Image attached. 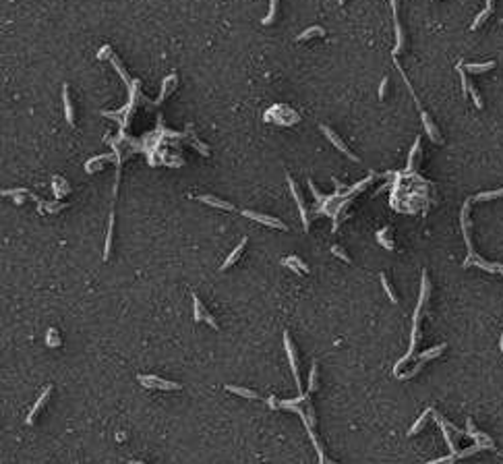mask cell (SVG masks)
I'll return each mask as SVG.
<instances>
[{"instance_id":"obj_28","label":"cell","mask_w":503,"mask_h":464,"mask_svg":"<svg viewBox=\"0 0 503 464\" xmlns=\"http://www.w3.org/2000/svg\"><path fill=\"white\" fill-rule=\"evenodd\" d=\"M429 415H431V411H425V413L421 415V419H418V421L410 427V431H408V435H414V433H418V429L425 425V421H427V417H429Z\"/></svg>"},{"instance_id":"obj_15","label":"cell","mask_w":503,"mask_h":464,"mask_svg":"<svg viewBox=\"0 0 503 464\" xmlns=\"http://www.w3.org/2000/svg\"><path fill=\"white\" fill-rule=\"evenodd\" d=\"M466 73H472V75H483L491 69H495V60H489V63H483V65H477V63H470V65H464Z\"/></svg>"},{"instance_id":"obj_21","label":"cell","mask_w":503,"mask_h":464,"mask_svg":"<svg viewBox=\"0 0 503 464\" xmlns=\"http://www.w3.org/2000/svg\"><path fill=\"white\" fill-rule=\"evenodd\" d=\"M110 63H112V67L116 69V73H118V75H120V77H122L124 81H127V85H133V81L129 79V75L124 73V67H122V63H120V58H118V56H116L114 52L110 54Z\"/></svg>"},{"instance_id":"obj_4","label":"cell","mask_w":503,"mask_h":464,"mask_svg":"<svg viewBox=\"0 0 503 464\" xmlns=\"http://www.w3.org/2000/svg\"><path fill=\"white\" fill-rule=\"evenodd\" d=\"M242 215H246V218L255 220V222H261L269 228H280V230H288V226L282 222L280 218H275V215H265V213H257V211H250V209H242Z\"/></svg>"},{"instance_id":"obj_13","label":"cell","mask_w":503,"mask_h":464,"mask_svg":"<svg viewBox=\"0 0 503 464\" xmlns=\"http://www.w3.org/2000/svg\"><path fill=\"white\" fill-rule=\"evenodd\" d=\"M201 203H207V205H211V207H217V209H226V211H232L234 209V205L232 203H228V201H224V199H219V197H213V195H201V197H197Z\"/></svg>"},{"instance_id":"obj_16","label":"cell","mask_w":503,"mask_h":464,"mask_svg":"<svg viewBox=\"0 0 503 464\" xmlns=\"http://www.w3.org/2000/svg\"><path fill=\"white\" fill-rule=\"evenodd\" d=\"M110 160H114V156L112 153H104V156H98V158H93V160H89L87 162V166H85V170L87 172H93V170H102L104 166V162H110Z\"/></svg>"},{"instance_id":"obj_7","label":"cell","mask_w":503,"mask_h":464,"mask_svg":"<svg viewBox=\"0 0 503 464\" xmlns=\"http://www.w3.org/2000/svg\"><path fill=\"white\" fill-rule=\"evenodd\" d=\"M319 129H321V131H323V135H325V137H327V139H329V141H331V143H333V145H336V147H338V149H340L342 153H346V156H348V158H350L352 162H360V158H358V156H354V153H352V151L348 149V145H346V143H344V141H342V139H340V137H338V135H336V133H333V131H331L329 127H325V125H319Z\"/></svg>"},{"instance_id":"obj_2","label":"cell","mask_w":503,"mask_h":464,"mask_svg":"<svg viewBox=\"0 0 503 464\" xmlns=\"http://www.w3.org/2000/svg\"><path fill=\"white\" fill-rule=\"evenodd\" d=\"M427 298H429V276H427V271H425V274H423L421 301H418V305H416V311H414V317H412V340H410V350H408V352L398 361V365H394V371H398L408 359L412 357V350H414V346H416V342H418V321H421V313H423V307H425Z\"/></svg>"},{"instance_id":"obj_44","label":"cell","mask_w":503,"mask_h":464,"mask_svg":"<svg viewBox=\"0 0 503 464\" xmlns=\"http://www.w3.org/2000/svg\"><path fill=\"white\" fill-rule=\"evenodd\" d=\"M131 464H141V462H131Z\"/></svg>"},{"instance_id":"obj_1","label":"cell","mask_w":503,"mask_h":464,"mask_svg":"<svg viewBox=\"0 0 503 464\" xmlns=\"http://www.w3.org/2000/svg\"><path fill=\"white\" fill-rule=\"evenodd\" d=\"M470 203H472V199H466L464 205H462V213H460V224H462V232H464V240H466V247H468V257L464 259V267H470V265H479L483 267L485 271H499L503 276V263H491V261H485L479 253H474L472 249V240H470V232H468V209H470Z\"/></svg>"},{"instance_id":"obj_29","label":"cell","mask_w":503,"mask_h":464,"mask_svg":"<svg viewBox=\"0 0 503 464\" xmlns=\"http://www.w3.org/2000/svg\"><path fill=\"white\" fill-rule=\"evenodd\" d=\"M481 450H485V446H470V448H466L464 452H458L456 454V458H468V456H472V454H477V452H481Z\"/></svg>"},{"instance_id":"obj_5","label":"cell","mask_w":503,"mask_h":464,"mask_svg":"<svg viewBox=\"0 0 503 464\" xmlns=\"http://www.w3.org/2000/svg\"><path fill=\"white\" fill-rule=\"evenodd\" d=\"M137 379L141 381V386H147V388H160V390H180L182 388L178 381H168L158 375H139Z\"/></svg>"},{"instance_id":"obj_6","label":"cell","mask_w":503,"mask_h":464,"mask_svg":"<svg viewBox=\"0 0 503 464\" xmlns=\"http://www.w3.org/2000/svg\"><path fill=\"white\" fill-rule=\"evenodd\" d=\"M392 3V11H394V25H396V48L392 50L394 56H398L404 48V32H402V25H400V17H398V11H400V3L398 0H389Z\"/></svg>"},{"instance_id":"obj_40","label":"cell","mask_w":503,"mask_h":464,"mask_svg":"<svg viewBox=\"0 0 503 464\" xmlns=\"http://www.w3.org/2000/svg\"><path fill=\"white\" fill-rule=\"evenodd\" d=\"M454 460H458L456 454H452V456H448V458H441V460H435V462H429V464H452Z\"/></svg>"},{"instance_id":"obj_32","label":"cell","mask_w":503,"mask_h":464,"mask_svg":"<svg viewBox=\"0 0 503 464\" xmlns=\"http://www.w3.org/2000/svg\"><path fill=\"white\" fill-rule=\"evenodd\" d=\"M331 253H333L336 257H340V259H344L346 263H350V261H352V259L348 257V253H346V251L342 249V247H338V244H333V247H331Z\"/></svg>"},{"instance_id":"obj_38","label":"cell","mask_w":503,"mask_h":464,"mask_svg":"<svg viewBox=\"0 0 503 464\" xmlns=\"http://www.w3.org/2000/svg\"><path fill=\"white\" fill-rule=\"evenodd\" d=\"M290 259H292V261H294V263L298 265V267H300V271H302V274H306V271H309V265H306V263H304V261H302L300 257H296V255H292Z\"/></svg>"},{"instance_id":"obj_39","label":"cell","mask_w":503,"mask_h":464,"mask_svg":"<svg viewBox=\"0 0 503 464\" xmlns=\"http://www.w3.org/2000/svg\"><path fill=\"white\" fill-rule=\"evenodd\" d=\"M387 83H389V79H387V77H383V79H381V85H379V98H381V100L385 98V91H387Z\"/></svg>"},{"instance_id":"obj_27","label":"cell","mask_w":503,"mask_h":464,"mask_svg":"<svg viewBox=\"0 0 503 464\" xmlns=\"http://www.w3.org/2000/svg\"><path fill=\"white\" fill-rule=\"evenodd\" d=\"M317 390V363L311 365V373H309V394Z\"/></svg>"},{"instance_id":"obj_23","label":"cell","mask_w":503,"mask_h":464,"mask_svg":"<svg viewBox=\"0 0 503 464\" xmlns=\"http://www.w3.org/2000/svg\"><path fill=\"white\" fill-rule=\"evenodd\" d=\"M443 348H445V344H443V346H435V348H431V350H425V352L418 354V361H423V363H425V361H431V359H435V357L441 354Z\"/></svg>"},{"instance_id":"obj_26","label":"cell","mask_w":503,"mask_h":464,"mask_svg":"<svg viewBox=\"0 0 503 464\" xmlns=\"http://www.w3.org/2000/svg\"><path fill=\"white\" fill-rule=\"evenodd\" d=\"M67 207V203H58V201H50V203H42L40 201V211H50V213H56V211H60V209H65Z\"/></svg>"},{"instance_id":"obj_43","label":"cell","mask_w":503,"mask_h":464,"mask_svg":"<svg viewBox=\"0 0 503 464\" xmlns=\"http://www.w3.org/2000/svg\"><path fill=\"white\" fill-rule=\"evenodd\" d=\"M338 3H340V5H344V3H346V0H338Z\"/></svg>"},{"instance_id":"obj_34","label":"cell","mask_w":503,"mask_h":464,"mask_svg":"<svg viewBox=\"0 0 503 464\" xmlns=\"http://www.w3.org/2000/svg\"><path fill=\"white\" fill-rule=\"evenodd\" d=\"M191 143H193V145H195V147L199 149V153H201V156H209V147H207V145H205L203 141H199L197 137H193V139H191Z\"/></svg>"},{"instance_id":"obj_41","label":"cell","mask_w":503,"mask_h":464,"mask_svg":"<svg viewBox=\"0 0 503 464\" xmlns=\"http://www.w3.org/2000/svg\"><path fill=\"white\" fill-rule=\"evenodd\" d=\"M13 197H15V203H17V205L23 203V197H21V195H13Z\"/></svg>"},{"instance_id":"obj_36","label":"cell","mask_w":503,"mask_h":464,"mask_svg":"<svg viewBox=\"0 0 503 464\" xmlns=\"http://www.w3.org/2000/svg\"><path fill=\"white\" fill-rule=\"evenodd\" d=\"M48 344H50V346H58V344H60V340L56 338V330H54V327L48 330Z\"/></svg>"},{"instance_id":"obj_25","label":"cell","mask_w":503,"mask_h":464,"mask_svg":"<svg viewBox=\"0 0 503 464\" xmlns=\"http://www.w3.org/2000/svg\"><path fill=\"white\" fill-rule=\"evenodd\" d=\"M458 73H460V81H462V91H464V98L470 94V81H468V75H466V69L464 65H458Z\"/></svg>"},{"instance_id":"obj_17","label":"cell","mask_w":503,"mask_h":464,"mask_svg":"<svg viewBox=\"0 0 503 464\" xmlns=\"http://www.w3.org/2000/svg\"><path fill=\"white\" fill-rule=\"evenodd\" d=\"M228 392L236 394V396H242V398H248V400H259V394L255 390H248V388H238V386H226Z\"/></svg>"},{"instance_id":"obj_18","label":"cell","mask_w":503,"mask_h":464,"mask_svg":"<svg viewBox=\"0 0 503 464\" xmlns=\"http://www.w3.org/2000/svg\"><path fill=\"white\" fill-rule=\"evenodd\" d=\"M244 247H246V236H244V238H242V240L238 242V247H236V249H234V251H232V253L228 255V259H226V261H224V265H222V269H228L230 265H234V261H236V259L240 257V253L244 251Z\"/></svg>"},{"instance_id":"obj_8","label":"cell","mask_w":503,"mask_h":464,"mask_svg":"<svg viewBox=\"0 0 503 464\" xmlns=\"http://www.w3.org/2000/svg\"><path fill=\"white\" fill-rule=\"evenodd\" d=\"M193 309H195V321H207L213 330H219L217 321L213 319V315H211V313H207V309L203 307V303L199 301V296H197V294H193Z\"/></svg>"},{"instance_id":"obj_14","label":"cell","mask_w":503,"mask_h":464,"mask_svg":"<svg viewBox=\"0 0 503 464\" xmlns=\"http://www.w3.org/2000/svg\"><path fill=\"white\" fill-rule=\"evenodd\" d=\"M491 15H493V0H487V7L481 11V15L474 19V23H472V25H470V29H472V32H477L479 27H483V25H485V21H487Z\"/></svg>"},{"instance_id":"obj_22","label":"cell","mask_w":503,"mask_h":464,"mask_svg":"<svg viewBox=\"0 0 503 464\" xmlns=\"http://www.w3.org/2000/svg\"><path fill=\"white\" fill-rule=\"evenodd\" d=\"M497 197H503V189H497V191H485V193H479L474 197H470L472 201H489V199H497Z\"/></svg>"},{"instance_id":"obj_31","label":"cell","mask_w":503,"mask_h":464,"mask_svg":"<svg viewBox=\"0 0 503 464\" xmlns=\"http://www.w3.org/2000/svg\"><path fill=\"white\" fill-rule=\"evenodd\" d=\"M379 278H381V284H383V288H385V292H387L389 301H392V303H398V298H396V292L392 290V286H389V282H387V276H385V274H381Z\"/></svg>"},{"instance_id":"obj_11","label":"cell","mask_w":503,"mask_h":464,"mask_svg":"<svg viewBox=\"0 0 503 464\" xmlns=\"http://www.w3.org/2000/svg\"><path fill=\"white\" fill-rule=\"evenodd\" d=\"M62 104H65L67 122H69L71 127H75V112H73V102H71V96H69V85L67 83L62 85Z\"/></svg>"},{"instance_id":"obj_33","label":"cell","mask_w":503,"mask_h":464,"mask_svg":"<svg viewBox=\"0 0 503 464\" xmlns=\"http://www.w3.org/2000/svg\"><path fill=\"white\" fill-rule=\"evenodd\" d=\"M470 96H472V102H474V106L481 110L483 108V100H481V94H479V89L474 87V85H470Z\"/></svg>"},{"instance_id":"obj_20","label":"cell","mask_w":503,"mask_h":464,"mask_svg":"<svg viewBox=\"0 0 503 464\" xmlns=\"http://www.w3.org/2000/svg\"><path fill=\"white\" fill-rule=\"evenodd\" d=\"M418 156H421V139L414 141V147H412V151H410V156H408V168H406V172H412V170H414L416 158H418Z\"/></svg>"},{"instance_id":"obj_12","label":"cell","mask_w":503,"mask_h":464,"mask_svg":"<svg viewBox=\"0 0 503 464\" xmlns=\"http://www.w3.org/2000/svg\"><path fill=\"white\" fill-rule=\"evenodd\" d=\"M50 392H52V386H48L42 394H40V398H38V402H36V404H34V408H31V413L27 415V423L31 425V423H34L36 421V417H38V413L42 411V406L46 404V400H48V396H50Z\"/></svg>"},{"instance_id":"obj_24","label":"cell","mask_w":503,"mask_h":464,"mask_svg":"<svg viewBox=\"0 0 503 464\" xmlns=\"http://www.w3.org/2000/svg\"><path fill=\"white\" fill-rule=\"evenodd\" d=\"M275 13H277V0H269V13H267V17L261 19V23L263 25H271L275 21Z\"/></svg>"},{"instance_id":"obj_42","label":"cell","mask_w":503,"mask_h":464,"mask_svg":"<svg viewBox=\"0 0 503 464\" xmlns=\"http://www.w3.org/2000/svg\"><path fill=\"white\" fill-rule=\"evenodd\" d=\"M501 352H503V336H501Z\"/></svg>"},{"instance_id":"obj_35","label":"cell","mask_w":503,"mask_h":464,"mask_svg":"<svg viewBox=\"0 0 503 464\" xmlns=\"http://www.w3.org/2000/svg\"><path fill=\"white\" fill-rule=\"evenodd\" d=\"M309 189H311V193H313V195H315V199H317L319 203H323V201H327V197H323V195L319 193V189L315 187V182H313V180H309Z\"/></svg>"},{"instance_id":"obj_10","label":"cell","mask_w":503,"mask_h":464,"mask_svg":"<svg viewBox=\"0 0 503 464\" xmlns=\"http://www.w3.org/2000/svg\"><path fill=\"white\" fill-rule=\"evenodd\" d=\"M286 180H288V184H290V191H292V195H294V199H296V203H298V209H300V215H302L304 230H309V215H306L304 201H302V197H300V193H298V189H296V184H294V180H292V176H290V174L286 176Z\"/></svg>"},{"instance_id":"obj_30","label":"cell","mask_w":503,"mask_h":464,"mask_svg":"<svg viewBox=\"0 0 503 464\" xmlns=\"http://www.w3.org/2000/svg\"><path fill=\"white\" fill-rule=\"evenodd\" d=\"M387 232H389L387 228H383L381 232H377V240H379V242H381V244L385 247V249H387V251H394V242H389V240L385 238V234H387Z\"/></svg>"},{"instance_id":"obj_37","label":"cell","mask_w":503,"mask_h":464,"mask_svg":"<svg viewBox=\"0 0 503 464\" xmlns=\"http://www.w3.org/2000/svg\"><path fill=\"white\" fill-rule=\"evenodd\" d=\"M110 54H112V48L110 46H102V50L96 56H98V60H104V58H110Z\"/></svg>"},{"instance_id":"obj_9","label":"cell","mask_w":503,"mask_h":464,"mask_svg":"<svg viewBox=\"0 0 503 464\" xmlns=\"http://www.w3.org/2000/svg\"><path fill=\"white\" fill-rule=\"evenodd\" d=\"M284 346H286V352H288V359H290V367H292V373H294V384L300 388V373H298V357L294 352V346H292V340L288 336V332L284 334Z\"/></svg>"},{"instance_id":"obj_19","label":"cell","mask_w":503,"mask_h":464,"mask_svg":"<svg viewBox=\"0 0 503 464\" xmlns=\"http://www.w3.org/2000/svg\"><path fill=\"white\" fill-rule=\"evenodd\" d=\"M317 36H325V29L321 27V25H315V27H309V29H304L302 34H298V42H304V40H309V38H317Z\"/></svg>"},{"instance_id":"obj_3","label":"cell","mask_w":503,"mask_h":464,"mask_svg":"<svg viewBox=\"0 0 503 464\" xmlns=\"http://www.w3.org/2000/svg\"><path fill=\"white\" fill-rule=\"evenodd\" d=\"M396 67H398V71H400V75H402V79H404V83H406V87H408V91H410V96H412V100H414V104H416V108H418V112H421V120H423V125H425V129H427V135H429V139L433 141V143H443V139L439 137V131H437V127H435V122L431 120V116L423 110V106H421V100H418V96H416V91H414V87L410 85V81H408V77H406V73H404V69L396 63Z\"/></svg>"}]
</instances>
